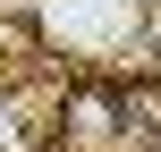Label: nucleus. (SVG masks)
<instances>
[{"label":"nucleus","mask_w":161,"mask_h":152,"mask_svg":"<svg viewBox=\"0 0 161 152\" xmlns=\"http://www.w3.org/2000/svg\"><path fill=\"white\" fill-rule=\"evenodd\" d=\"M59 127H68V144L110 152L119 135H127V93H119V85H76V93L59 102Z\"/></svg>","instance_id":"f257e3e1"},{"label":"nucleus","mask_w":161,"mask_h":152,"mask_svg":"<svg viewBox=\"0 0 161 152\" xmlns=\"http://www.w3.org/2000/svg\"><path fill=\"white\" fill-rule=\"evenodd\" d=\"M51 34H59L68 51H110V42L136 34V0H68V8L51 17Z\"/></svg>","instance_id":"f03ea898"},{"label":"nucleus","mask_w":161,"mask_h":152,"mask_svg":"<svg viewBox=\"0 0 161 152\" xmlns=\"http://www.w3.org/2000/svg\"><path fill=\"white\" fill-rule=\"evenodd\" d=\"M144 76H153V85H161V42H153V59H144Z\"/></svg>","instance_id":"7ed1b4c3"},{"label":"nucleus","mask_w":161,"mask_h":152,"mask_svg":"<svg viewBox=\"0 0 161 152\" xmlns=\"http://www.w3.org/2000/svg\"><path fill=\"white\" fill-rule=\"evenodd\" d=\"M0 144H8V110H0Z\"/></svg>","instance_id":"20e7f679"}]
</instances>
